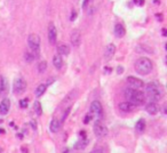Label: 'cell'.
<instances>
[{"instance_id": "cell-1", "label": "cell", "mask_w": 167, "mask_h": 153, "mask_svg": "<svg viewBox=\"0 0 167 153\" xmlns=\"http://www.w3.org/2000/svg\"><path fill=\"white\" fill-rule=\"evenodd\" d=\"M124 94H125V97L127 98V101L131 102L133 105H141L144 103L145 96L140 89L127 87L125 89V91H124Z\"/></svg>"}, {"instance_id": "cell-2", "label": "cell", "mask_w": 167, "mask_h": 153, "mask_svg": "<svg viewBox=\"0 0 167 153\" xmlns=\"http://www.w3.org/2000/svg\"><path fill=\"white\" fill-rule=\"evenodd\" d=\"M153 64L151 60H149L147 57H140L135 62V71L141 75H147L152 71Z\"/></svg>"}, {"instance_id": "cell-3", "label": "cell", "mask_w": 167, "mask_h": 153, "mask_svg": "<svg viewBox=\"0 0 167 153\" xmlns=\"http://www.w3.org/2000/svg\"><path fill=\"white\" fill-rule=\"evenodd\" d=\"M145 91H147V95H148L151 102H158L161 98V95H163V91L160 89V87L155 82L148 83L147 88H145Z\"/></svg>"}, {"instance_id": "cell-4", "label": "cell", "mask_w": 167, "mask_h": 153, "mask_svg": "<svg viewBox=\"0 0 167 153\" xmlns=\"http://www.w3.org/2000/svg\"><path fill=\"white\" fill-rule=\"evenodd\" d=\"M28 45L36 55H38L40 52V37L34 33L30 34L28 37Z\"/></svg>"}, {"instance_id": "cell-5", "label": "cell", "mask_w": 167, "mask_h": 153, "mask_svg": "<svg viewBox=\"0 0 167 153\" xmlns=\"http://www.w3.org/2000/svg\"><path fill=\"white\" fill-rule=\"evenodd\" d=\"M13 90L16 95H22L24 91L27 90V81L24 80V78H17L14 81L13 85Z\"/></svg>"}, {"instance_id": "cell-6", "label": "cell", "mask_w": 167, "mask_h": 153, "mask_svg": "<svg viewBox=\"0 0 167 153\" xmlns=\"http://www.w3.org/2000/svg\"><path fill=\"white\" fill-rule=\"evenodd\" d=\"M93 130H94L95 136H96V137H99V138L105 137L106 135H108V128H106L102 122H100V120H96V121L94 122Z\"/></svg>"}, {"instance_id": "cell-7", "label": "cell", "mask_w": 167, "mask_h": 153, "mask_svg": "<svg viewBox=\"0 0 167 153\" xmlns=\"http://www.w3.org/2000/svg\"><path fill=\"white\" fill-rule=\"evenodd\" d=\"M91 112L94 114V117H96V119H97V120L101 119V118H102V116H103L102 104H101L99 101L92 102V104H91Z\"/></svg>"}, {"instance_id": "cell-8", "label": "cell", "mask_w": 167, "mask_h": 153, "mask_svg": "<svg viewBox=\"0 0 167 153\" xmlns=\"http://www.w3.org/2000/svg\"><path fill=\"white\" fill-rule=\"evenodd\" d=\"M47 37H48V41H49V44L54 45L55 42H56V38H57V30L55 25H54L53 22L49 23V25H48V31H47Z\"/></svg>"}, {"instance_id": "cell-9", "label": "cell", "mask_w": 167, "mask_h": 153, "mask_svg": "<svg viewBox=\"0 0 167 153\" xmlns=\"http://www.w3.org/2000/svg\"><path fill=\"white\" fill-rule=\"evenodd\" d=\"M126 81H127L129 87L135 88V89H140V88H142V87L144 86L143 81H142L141 79L135 78V77H128V78L126 79Z\"/></svg>"}, {"instance_id": "cell-10", "label": "cell", "mask_w": 167, "mask_h": 153, "mask_svg": "<svg viewBox=\"0 0 167 153\" xmlns=\"http://www.w3.org/2000/svg\"><path fill=\"white\" fill-rule=\"evenodd\" d=\"M9 86H8V81L5 77H0V97H5L7 95Z\"/></svg>"}, {"instance_id": "cell-11", "label": "cell", "mask_w": 167, "mask_h": 153, "mask_svg": "<svg viewBox=\"0 0 167 153\" xmlns=\"http://www.w3.org/2000/svg\"><path fill=\"white\" fill-rule=\"evenodd\" d=\"M70 40H71V44H72L73 47H78V46H80V42H81V34H80L79 30L72 31Z\"/></svg>"}, {"instance_id": "cell-12", "label": "cell", "mask_w": 167, "mask_h": 153, "mask_svg": "<svg viewBox=\"0 0 167 153\" xmlns=\"http://www.w3.org/2000/svg\"><path fill=\"white\" fill-rule=\"evenodd\" d=\"M9 108H11V101L8 98H4L0 103V114L6 116L9 112Z\"/></svg>"}, {"instance_id": "cell-13", "label": "cell", "mask_w": 167, "mask_h": 153, "mask_svg": "<svg viewBox=\"0 0 167 153\" xmlns=\"http://www.w3.org/2000/svg\"><path fill=\"white\" fill-rule=\"evenodd\" d=\"M114 52H116V46L113 44H109L106 46L105 52H104V58L106 61H110L112 58V56L114 55Z\"/></svg>"}, {"instance_id": "cell-14", "label": "cell", "mask_w": 167, "mask_h": 153, "mask_svg": "<svg viewBox=\"0 0 167 153\" xmlns=\"http://www.w3.org/2000/svg\"><path fill=\"white\" fill-rule=\"evenodd\" d=\"M62 127V122L58 119H53L49 123V129L52 133H58Z\"/></svg>"}, {"instance_id": "cell-15", "label": "cell", "mask_w": 167, "mask_h": 153, "mask_svg": "<svg viewBox=\"0 0 167 153\" xmlns=\"http://www.w3.org/2000/svg\"><path fill=\"white\" fill-rule=\"evenodd\" d=\"M126 33V30L124 25L120 24V23H117L116 25H114V34H116V37L117 38H122L125 36Z\"/></svg>"}, {"instance_id": "cell-16", "label": "cell", "mask_w": 167, "mask_h": 153, "mask_svg": "<svg viewBox=\"0 0 167 153\" xmlns=\"http://www.w3.org/2000/svg\"><path fill=\"white\" fill-rule=\"evenodd\" d=\"M145 111H147L149 114L155 116V114H157V112H158V106L156 105L155 102H150V103L145 106Z\"/></svg>"}, {"instance_id": "cell-17", "label": "cell", "mask_w": 167, "mask_h": 153, "mask_svg": "<svg viewBox=\"0 0 167 153\" xmlns=\"http://www.w3.org/2000/svg\"><path fill=\"white\" fill-rule=\"evenodd\" d=\"M119 108L122 110V112H131V111H133L134 108V105L131 103V102H122L119 104Z\"/></svg>"}, {"instance_id": "cell-18", "label": "cell", "mask_w": 167, "mask_h": 153, "mask_svg": "<svg viewBox=\"0 0 167 153\" xmlns=\"http://www.w3.org/2000/svg\"><path fill=\"white\" fill-rule=\"evenodd\" d=\"M57 53H58L60 55L66 56V55H69V53H70V47H69L68 45H65V44L58 45L57 46Z\"/></svg>"}, {"instance_id": "cell-19", "label": "cell", "mask_w": 167, "mask_h": 153, "mask_svg": "<svg viewBox=\"0 0 167 153\" xmlns=\"http://www.w3.org/2000/svg\"><path fill=\"white\" fill-rule=\"evenodd\" d=\"M53 64L54 66L56 67L57 70H61L62 66H63V60H62V57L60 54H57V55H55L53 58Z\"/></svg>"}, {"instance_id": "cell-20", "label": "cell", "mask_w": 167, "mask_h": 153, "mask_svg": "<svg viewBox=\"0 0 167 153\" xmlns=\"http://www.w3.org/2000/svg\"><path fill=\"white\" fill-rule=\"evenodd\" d=\"M144 129H145V120L140 119L136 122V125H135V130L137 133H142V131H144Z\"/></svg>"}, {"instance_id": "cell-21", "label": "cell", "mask_w": 167, "mask_h": 153, "mask_svg": "<svg viewBox=\"0 0 167 153\" xmlns=\"http://www.w3.org/2000/svg\"><path fill=\"white\" fill-rule=\"evenodd\" d=\"M46 88H47L46 85H39V86L37 87V89H36V96L40 97L41 95H44V93L46 91Z\"/></svg>"}, {"instance_id": "cell-22", "label": "cell", "mask_w": 167, "mask_h": 153, "mask_svg": "<svg viewBox=\"0 0 167 153\" xmlns=\"http://www.w3.org/2000/svg\"><path fill=\"white\" fill-rule=\"evenodd\" d=\"M34 111L36 113L38 114V116H41L42 113V108H41V104H40V102H34Z\"/></svg>"}, {"instance_id": "cell-23", "label": "cell", "mask_w": 167, "mask_h": 153, "mask_svg": "<svg viewBox=\"0 0 167 153\" xmlns=\"http://www.w3.org/2000/svg\"><path fill=\"white\" fill-rule=\"evenodd\" d=\"M46 67H47V64H46L45 61H41V62H39L38 64V71L40 73H44L46 71Z\"/></svg>"}, {"instance_id": "cell-24", "label": "cell", "mask_w": 167, "mask_h": 153, "mask_svg": "<svg viewBox=\"0 0 167 153\" xmlns=\"http://www.w3.org/2000/svg\"><path fill=\"white\" fill-rule=\"evenodd\" d=\"M86 145H87V143L85 142V138H84L83 141L78 142L76 145H75V149H76V150H81V149H84V147H85Z\"/></svg>"}, {"instance_id": "cell-25", "label": "cell", "mask_w": 167, "mask_h": 153, "mask_svg": "<svg viewBox=\"0 0 167 153\" xmlns=\"http://www.w3.org/2000/svg\"><path fill=\"white\" fill-rule=\"evenodd\" d=\"M25 61H27L28 63L33 62V61H34V55H33V54H31V53H25Z\"/></svg>"}, {"instance_id": "cell-26", "label": "cell", "mask_w": 167, "mask_h": 153, "mask_svg": "<svg viewBox=\"0 0 167 153\" xmlns=\"http://www.w3.org/2000/svg\"><path fill=\"white\" fill-rule=\"evenodd\" d=\"M28 103H29V100H28V98L21 100V101H19V106L23 108H28Z\"/></svg>"}, {"instance_id": "cell-27", "label": "cell", "mask_w": 167, "mask_h": 153, "mask_svg": "<svg viewBox=\"0 0 167 153\" xmlns=\"http://www.w3.org/2000/svg\"><path fill=\"white\" fill-rule=\"evenodd\" d=\"M134 4L139 5V6H142L144 4V0H134Z\"/></svg>"}, {"instance_id": "cell-28", "label": "cell", "mask_w": 167, "mask_h": 153, "mask_svg": "<svg viewBox=\"0 0 167 153\" xmlns=\"http://www.w3.org/2000/svg\"><path fill=\"white\" fill-rule=\"evenodd\" d=\"M77 19V13L75 11H72V16H71V17H70V19H71V21H75V19Z\"/></svg>"}, {"instance_id": "cell-29", "label": "cell", "mask_w": 167, "mask_h": 153, "mask_svg": "<svg viewBox=\"0 0 167 153\" xmlns=\"http://www.w3.org/2000/svg\"><path fill=\"white\" fill-rule=\"evenodd\" d=\"M92 0H84V4H83V7L84 8H86L87 7V5L89 4V2H91Z\"/></svg>"}, {"instance_id": "cell-30", "label": "cell", "mask_w": 167, "mask_h": 153, "mask_svg": "<svg viewBox=\"0 0 167 153\" xmlns=\"http://www.w3.org/2000/svg\"><path fill=\"white\" fill-rule=\"evenodd\" d=\"M91 118H92V117L89 116V114H87V117H86V119H84V122H85V123H87L88 121L91 120Z\"/></svg>"}, {"instance_id": "cell-31", "label": "cell", "mask_w": 167, "mask_h": 153, "mask_svg": "<svg viewBox=\"0 0 167 153\" xmlns=\"http://www.w3.org/2000/svg\"><path fill=\"white\" fill-rule=\"evenodd\" d=\"M80 137L86 138V131H80Z\"/></svg>"}, {"instance_id": "cell-32", "label": "cell", "mask_w": 167, "mask_h": 153, "mask_svg": "<svg viewBox=\"0 0 167 153\" xmlns=\"http://www.w3.org/2000/svg\"><path fill=\"white\" fill-rule=\"evenodd\" d=\"M117 70H118V73H122V71H124V69H122V66H118V69H117Z\"/></svg>"}, {"instance_id": "cell-33", "label": "cell", "mask_w": 167, "mask_h": 153, "mask_svg": "<svg viewBox=\"0 0 167 153\" xmlns=\"http://www.w3.org/2000/svg\"><path fill=\"white\" fill-rule=\"evenodd\" d=\"M157 19H159V21H161V19H163V16H161V14H157Z\"/></svg>"}, {"instance_id": "cell-34", "label": "cell", "mask_w": 167, "mask_h": 153, "mask_svg": "<svg viewBox=\"0 0 167 153\" xmlns=\"http://www.w3.org/2000/svg\"><path fill=\"white\" fill-rule=\"evenodd\" d=\"M166 29H163V36H164V37H166Z\"/></svg>"}, {"instance_id": "cell-35", "label": "cell", "mask_w": 167, "mask_h": 153, "mask_svg": "<svg viewBox=\"0 0 167 153\" xmlns=\"http://www.w3.org/2000/svg\"><path fill=\"white\" fill-rule=\"evenodd\" d=\"M0 134H5V130H4V129H0Z\"/></svg>"}]
</instances>
